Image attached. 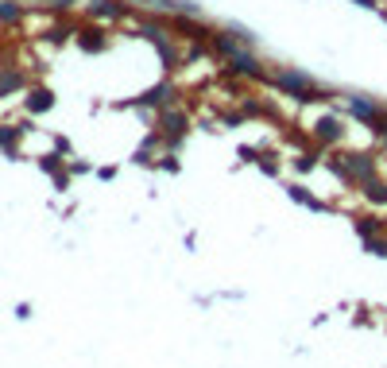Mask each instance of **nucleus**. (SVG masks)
Returning <instances> with one entry per match:
<instances>
[{"instance_id":"obj_1","label":"nucleus","mask_w":387,"mask_h":368,"mask_svg":"<svg viewBox=\"0 0 387 368\" xmlns=\"http://www.w3.org/2000/svg\"><path fill=\"white\" fill-rule=\"evenodd\" d=\"M159 128H163V136L175 144L178 136L186 132V117H183V113H175V109H167V113H163V120H159Z\"/></svg>"},{"instance_id":"obj_2","label":"nucleus","mask_w":387,"mask_h":368,"mask_svg":"<svg viewBox=\"0 0 387 368\" xmlns=\"http://www.w3.org/2000/svg\"><path fill=\"white\" fill-rule=\"evenodd\" d=\"M89 16L93 20H117V16H125V4H117V0H93Z\"/></svg>"},{"instance_id":"obj_3","label":"nucleus","mask_w":387,"mask_h":368,"mask_svg":"<svg viewBox=\"0 0 387 368\" xmlns=\"http://www.w3.org/2000/svg\"><path fill=\"white\" fill-rule=\"evenodd\" d=\"M78 43H81V51H105V47H109V39H105L101 35V31H93V28H89V31H81V35H78Z\"/></svg>"},{"instance_id":"obj_4","label":"nucleus","mask_w":387,"mask_h":368,"mask_svg":"<svg viewBox=\"0 0 387 368\" xmlns=\"http://www.w3.org/2000/svg\"><path fill=\"white\" fill-rule=\"evenodd\" d=\"M51 105H54V97L47 93V89H35V93L28 97V109H31V113H47Z\"/></svg>"},{"instance_id":"obj_5","label":"nucleus","mask_w":387,"mask_h":368,"mask_svg":"<svg viewBox=\"0 0 387 368\" xmlns=\"http://www.w3.org/2000/svg\"><path fill=\"white\" fill-rule=\"evenodd\" d=\"M20 16H23V4H20V0H0V20H4V23H16Z\"/></svg>"},{"instance_id":"obj_6","label":"nucleus","mask_w":387,"mask_h":368,"mask_svg":"<svg viewBox=\"0 0 387 368\" xmlns=\"http://www.w3.org/2000/svg\"><path fill=\"white\" fill-rule=\"evenodd\" d=\"M23 78L16 70H0V93H8V89H20Z\"/></svg>"},{"instance_id":"obj_7","label":"nucleus","mask_w":387,"mask_h":368,"mask_svg":"<svg viewBox=\"0 0 387 368\" xmlns=\"http://www.w3.org/2000/svg\"><path fill=\"white\" fill-rule=\"evenodd\" d=\"M163 101H167V86H155L144 93V105H163Z\"/></svg>"},{"instance_id":"obj_8","label":"nucleus","mask_w":387,"mask_h":368,"mask_svg":"<svg viewBox=\"0 0 387 368\" xmlns=\"http://www.w3.org/2000/svg\"><path fill=\"white\" fill-rule=\"evenodd\" d=\"M16 136H20V128H8V132H4V128H0V144H4V147H8V144H12V140H16Z\"/></svg>"},{"instance_id":"obj_9","label":"nucleus","mask_w":387,"mask_h":368,"mask_svg":"<svg viewBox=\"0 0 387 368\" xmlns=\"http://www.w3.org/2000/svg\"><path fill=\"white\" fill-rule=\"evenodd\" d=\"M357 4H364V8H380V0H357Z\"/></svg>"}]
</instances>
